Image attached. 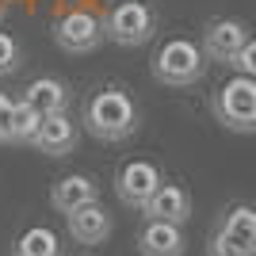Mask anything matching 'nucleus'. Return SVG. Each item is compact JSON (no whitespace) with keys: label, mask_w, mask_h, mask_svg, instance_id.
<instances>
[{"label":"nucleus","mask_w":256,"mask_h":256,"mask_svg":"<svg viewBox=\"0 0 256 256\" xmlns=\"http://www.w3.org/2000/svg\"><path fill=\"white\" fill-rule=\"evenodd\" d=\"M20 100L46 118V115H58V111L69 107V84H65L62 76H34L31 84L23 88Z\"/></svg>","instance_id":"12"},{"label":"nucleus","mask_w":256,"mask_h":256,"mask_svg":"<svg viewBox=\"0 0 256 256\" xmlns=\"http://www.w3.org/2000/svg\"><path fill=\"white\" fill-rule=\"evenodd\" d=\"M0 20H4V0H0Z\"/></svg>","instance_id":"21"},{"label":"nucleus","mask_w":256,"mask_h":256,"mask_svg":"<svg viewBox=\"0 0 256 256\" xmlns=\"http://www.w3.org/2000/svg\"><path fill=\"white\" fill-rule=\"evenodd\" d=\"M150 73L157 84L168 88H192L203 80L206 73V58L192 38H164L150 58Z\"/></svg>","instance_id":"2"},{"label":"nucleus","mask_w":256,"mask_h":256,"mask_svg":"<svg viewBox=\"0 0 256 256\" xmlns=\"http://www.w3.org/2000/svg\"><path fill=\"white\" fill-rule=\"evenodd\" d=\"M12 104H16V100H8L4 92H0V146L8 142V118H12Z\"/></svg>","instance_id":"20"},{"label":"nucleus","mask_w":256,"mask_h":256,"mask_svg":"<svg viewBox=\"0 0 256 256\" xmlns=\"http://www.w3.org/2000/svg\"><path fill=\"white\" fill-rule=\"evenodd\" d=\"M160 184H164V176H160V168L153 160H126V164L118 168V176H115V195H118L122 206L142 210L146 199L157 192Z\"/></svg>","instance_id":"6"},{"label":"nucleus","mask_w":256,"mask_h":256,"mask_svg":"<svg viewBox=\"0 0 256 256\" xmlns=\"http://www.w3.org/2000/svg\"><path fill=\"white\" fill-rule=\"evenodd\" d=\"M27 146H34V150L46 153V157H65V153L76 150V122L65 115V111L46 115L42 122H38V130H34V138L27 142Z\"/></svg>","instance_id":"8"},{"label":"nucleus","mask_w":256,"mask_h":256,"mask_svg":"<svg viewBox=\"0 0 256 256\" xmlns=\"http://www.w3.org/2000/svg\"><path fill=\"white\" fill-rule=\"evenodd\" d=\"M218 234L230 237L234 245L256 252V210H252L248 203L230 206V210H226V218H222V226H218Z\"/></svg>","instance_id":"14"},{"label":"nucleus","mask_w":256,"mask_h":256,"mask_svg":"<svg viewBox=\"0 0 256 256\" xmlns=\"http://www.w3.org/2000/svg\"><path fill=\"white\" fill-rule=\"evenodd\" d=\"M38 122H42V115L34 107H27L23 100H16L12 104V118H8V142H31Z\"/></svg>","instance_id":"16"},{"label":"nucleus","mask_w":256,"mask_h":256,"mask_svg":"<svg viewBox=\"0 0 256 256\" xmlns=\"http://www.w3.org/2000/svg\"><path fill=\"white\" fill-rule=\"evenodd\" d=\"M153 31H157V16L142 0H122L104 20V38H111L115 46H142L153 38Z\"/></svg>","instance_id":"4"},{"label":"nucleus","mask_w":256,"mask_h":256,"mask_svg":"<svg viewBox=\"0 0 256 256\" xmlns=\"http://www.w3.org/2000/svg\"><path fill=\"white\" fill-rule=\"evenodd\" d=\"M100 199V184L92 180V176H84V172H73V176H62V180L54 184V192H50V203L54 210H76V206H84V203H96Z\"/></svg>","instance_id":"13"},{"label":"nucleus","mask_w":256,"mask_h":256,"mask_svg":"<svg viewBox=\"0 0 256 256\" xmlns=\"http://www.w3.org/2000/svg\"><path fill=\"white\" fill-rule=\"evenodd\" d=\"M142 214H146V218H153V222L184 226L188 218H192V195H188V188H180V184H160L157 192L146 199Z\"/></svg>","instance_id":"9"},{"label":"nucleus","mask_w":256,"mask_h":256,"mask_svg":"<svg viewBox=\"0 0 256 256\" xmlns=\"http://www.w3.org/2000/svg\"><path fill=\"white\" fill-rule=\"evenodd\" d=\"M23 65V50H20V42L12 38V34H4L0 31V76H12L16 69Z\"/></svg>","instance_id":"17"},{"label":"nucleus","mask_w":256,"mask_h":256,"mask_svg":"<svg viewBox=\"0 0 256 256\" xmlns=\"http://www.w3.org/2000/svg\"><path fill=\"white\" fill-rule=\"evenodd\" d=\"M54 42L62 46L65 54H73V58L92 54V50H100V42H104V20H100L96 12H88V8L65 12L62 20L54 23Z\"/></svg>","instance_id":"5"},{"label":"nucleus","mask_w":256,"mask_h":256,"mask_svg":"<svg viewBox=\"0 0 256 256\" xmlns=\"http://www.w3.org/2000/svg\"><path fill=\"white\" fill-rule=\"evenodd\" d=\"M65 222H69V237H73L76 245H104L107 237H111V214L96 203H84V206H76V210L65 214Z\"/></svg>","instance_id":"10"},{"label":"nucleus","mask_w":256,"mask_h":256,"mask_svg":"<svg viewBox=\"0 0 256 256\" xmlns=\"http://www.w3.org/2000/svg\"><path fill=\"white\" fill-rule=\"evenodd\" d=\"M214 118L234 134H252L256 130V76H234L226 80L210 100Z\"/></svg>","instance_id":"3"},{"label":"nucleus","mask_w":256,"mask_h":256,"mask_svg":"<svg viewBox=\"0 0 256 256\" xmlns=\"http://www.w3.org/2000/svg\"><path fill=\"white\" fill-rule=\"evenodd\" d=\"M188 241H184V230L172 222H153L146 218V226L138 230V252L142 256H184Z\"/></svg>","instance_id":"11"},{"label":"nucleus","mask_w":256,"mask_h":256,"mask_svg":"<svg viewBox=\"0 0 256 256\" xmlns=\"http://www.w3.org/2000/svg\"><path fill=\"white\" fill-rule=\"evenodd\" d=\"M16 256H65L62 252V237L46 230V226H31L27 234H20L16 241Z\"/></svg>","instance_id":"15"},{"label":"nucleus","mask_w":256,"mask_h":256,"mask_svg":"<svg viewBox=\"0 0 256 256\" xmlns=\"http://www.w3.org/2000/svg\"><path fill=\"white\" fill-rule=\"evenodd\" d=\"M84 130L96 142H126L138 130V107L122 88H100L84 104Z\"/></svg>","instance_id":"1"},{"label":"nucleus","mask_w":256,"mask_h":256,"mask_svg":"<svg viewBox=\"0 0 256 256\" xmlns=\"http://www.w3.org/2000/svg\"><path fill=\"white\" fill-rule=\"evenodd\" d=\"M230 65L237 69V76H256V42H252V38L230 58Z\"/></svg>","instance_id":"18"},{"label":"nucleus","mask_w":256,"mask_h":256,"mask_svg":"<svg viewBox=\"0 0 256 256\" xmlns=\"http://www.w3.org/2000/svg\"><path fill=\"white\" fill-rule=\"evenodd\" d=\"M206 256H256V252H248V248L234 245L230 237H222L218 230H214V237L206 241Z\"/></svg>","instance_id":"19"},{"label":"nucleus","mask_w":256,"mask_h":256,"mask_svg":"<svg viewBox=\"0 0 256 256\" xmlns=\"http://www.w3.org/2000/svg\"><path fill=\"white\" fill-rule=\"evenodd\" d=\"M252 34H248V27L241 20H210L203 31V58H210V62H222L230 65V58H234L241 46L248 42Z\"/></svg>","instance_id":"7"}]
</instances>
